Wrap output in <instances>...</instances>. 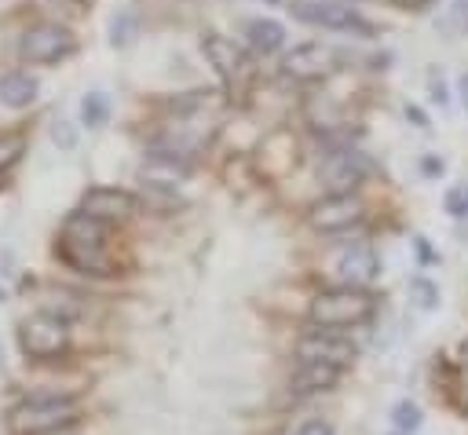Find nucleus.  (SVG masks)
I'll return each mask as SVG.
<instances>
[{"instance_id":"423d86ee","label":"nucleus","mask_w":468,"mask_h":435,"mask_svg":"<svg viewBox=\"0 0 468 435\" xmlns=\"http://www.w3.org/2000/svg\"><path fill=\"white\" fill-rule=\"evenodd\" d=\"M73 33L58 22H37L22 33V44H18V55L33 66H51L58 58H66L73 51Z\"/></svg>"},{"instance_id":"393cba45","label":"nucleus","mask_w":468,"mask_h":435,"mask_svg":"<svg viewBox=\"0 0 468 435\" xmlns=\"http://www.w3.org/2000/svg\"><path fill=\"white\" fill-rule=\"evenodd\" d=\"M453 18L461 29H468V0H453Z\"/></svg>"},{"instance_id":"9d476101","label":"nucleus","mask_w":468,"mask_h":435,"mask_svg":"<svg viewBox=\"0 0 468 435\" xmlns=\"http://www.w3.org/2000/svg\"><path fill=\"white\" fill-rule=\"evenodd\" d=\"M80 212L99 219V223H113V219H128L139 212V197L117 186H91L80 201Z\"/></svg>"},{"instance_id":"f3484780","label":"nucleus","mask_w":468,"mask_h":435,"mask_svg":"<svg viewBox=\"0 0 468 435\" xmlns=\"http://www.w3.org/2000/svg\"><path fill=\"white\" fill-rule=\"evenodd\" d=\"M135 37H139V15L132 7H121L113 15V22H110V44L113 48H128Z\"/></svg>"},{"instance_id":"412c9836","label":"nucleus","mask_w":468,"mask_h":435,"mask_svg":"<svg viewBox=\"0 0 468 435\" xmlns=\"http://www.w3.org/2000/svg\"><path fill=\"white\" fill-rule=\"evenodd\" d=\"M446 212L450 216H468V183H461V186H450L446 190Z\"/></svg>"},{"instance_id":"ddd939ff","label":"nucleus","mask_w":468,"mask_h":435,"mask_svg":"<svg viewBox=\"0 0 468 435\" xmlns=\"http://www.w3.org/2000/svg\"><path fill=\"white\" fill-rule=\"evenodd\" d=\"M336 271H340V278H344L347 285L362 289L366 281H373V278H377L380 263H377V252H373L369 245H355V249H347V252L336 260Z\"/></svg>"},{"instance_id":"f257e3e1","label":"nucleus","mask_w":468,"mask_h":435,"mask_svg":"<svg viewBox=\"0 0 468 435\" xmlns=\"http://www.w3.org/2000/svg\"><path fill=\"white\" fill-rule=\"evenodd\" d=\"M58 252L80 274H95V278L113 274V263H110V252H106V223H99L84 212H73L62 223Z\"/></svg>"},{"instance_id":"a211bd4d","label":"nucleus","mask_w":468,"mask_h":435,"mask_svg":"<svg viewBox=\"0 0 468 435\" xmlns=\"http://www.w3.org/2000/svg\"><path fill=\"white\" fill-rule=\"evenodd\" d=\"M106 117H110V99H106L102 91H88V95L80 99V121H84L88 128H102Z\"/></svg>"},{"instance_id":"f03ea898","label":"nucleus","mask_w":468,"mask_h":435,"mask_svg":"<svg viewBox=\"0 0 468 435\" xmlns=\"http://www.w3.org/2000/svg\"><path fill=\"white\" fill-rule=\"evenodd\" d=\"M80 413V402L73 395H29L7 409V428L15 435H55L69 428Z\"/></svg>"},{"instance_id":"b1692460","label":"nucleus","mask_w":468,"mask_h":435,"mask_svg":"<svg viewBox=\"0 0 468 435\" xmlns=\"http://www.w3.org/2000/svg\"><path fill=\"white\" fill-rule=\"evenodd\" d=\"M420 172L424 175H442V157H424L420 161Z\"/></svg>"},{"instance_id":"aec40b11","label":"nucleus","mask_w":468,"mask_h":435,"mask_svg":"<svg viewBox=\"0 0 468 435\" xmlns=\"http://www.w3.org/2000/svg\"><path fill=\"white\" fill-rule=\"evenodd\" d=\"M410 296H413V303H417L420 311H431V307L439 303V285H431L428 278H413V281H410Z\"/></svg>"},{"instance_id":"f8f14e48","label":"nucleus","mask_w":468,"mask_h":435,"mask_svg":"<svg viewBox=\"0 0 468 435\" xmlns=\"http://www.w3.org/2000/svg\"><path fill=\"white\" fill-rule=\"evenodd\" d=\"M329 66H333V51L325 44H300L282 62L285 77H292V80H318L329 73Z\"/></svg>"},{"instance_id":"39448f33","label":"nucleus","mask_w":468,"mask_h":435,"mask_svg":"<svg viewBox=\"0 0 468 435\" xmlns=\"http://www.w3.org/2000/svg\"><path fill=\"white\" fill-rule=\"evenodd\" d=\"M358 347L351 336H344L340 329H311L296 340V358L300 362H322V366H336V369H347L355 362Z\"/></svg>"},{"instance_id":"6e6552de","label":"nucleus","mask_w":468,"mask_h":435,"mask_svg":"<svg viewBox=\"0 0 468 435\" xmlns=\"http://www.w3.org/2000/svg\"><path fill=\"white\" fill-rule=\"evenodd\" d=\"M366 172H369V157L366 154H358V150H336V154H329L325 161H322V186L329 190V194H351L362 179H366Z\"/></svg>"},{"instance_id":"4468645a","label":"nucleus","mask_w":468,"mask_h":435,"mask_svg":"<svg viewBox=\"0 0 468 435\" xmlns=\"http://www.w3.org/2000/svg\"><path fill=\"white\" fill-rule=\"evenodd\" d=\"M344 377V369L336 366H322V362H300V369L292 373L289 380V391L292 395H318V391H329L336 387V380Z\"/></svg>"},{"instance_id":"5701e85b","label":"nucleus","mask_w":468,"mask_h":435,"mask_svg":"<svg viewBox=\"0 0 468 435\" xmlns=\"http://www.w3.org/2000/svg\"><path fill=\"white\" fill-rule=\"evenodd\" d=\"M296 435H336V431H333L329 420H307V424L296 428Z\"/></svg>"},{"instance_id":"6ab92c4d","label":"nucleus","mask_w":468,"mask_h":435,"mask_svg":"<svg viewBox=\"0 0 468 435\" xmlns=\"http://www.w3.org/2000/svg\"><path fill=\"white\" fill-rule=\"evenodd\" d=\"M391 424L399 428V435H413V431L424 424V413H420L417 402L402 398V402H395V409H391Z\"/></svg>"},{"instance_id":"7ed1b4c3","label":"nucleus","mask_w":468,"mask_h":435,"mask_svg":"<svg viewBox=\"0 0 468 435\" xmlns=\"http://www.w3.org/2000/svg\"><path fill=\"white\" fill-rule=\"evenodd\" d=\"M377 311V296L355 285H336V289H322L311 300V325L318 329H351L369 322Z\"/></svg>"},{"instance_id":"cd10ccee","label":"nucleus","mask_w":468,"mask_h":435,"mask_svg":"<svg viewBox=\"0 0 468 435\" xmlns=\"http://www.w3.org/2000/svg\"><path fill=\"white\" fill-rule=\"evenodd\" d=\"M461 362H464V366H468V340H464V344H461Z\"/></svg>"},{"instance_id":"bb28decb","label":"nucleus","mask_w":468,"mask_h":435,"mask_svg":"<svg viewBox=\"0 0 468 435\" xmlns=\"http://www.w3.org/2000/svg\"><path fill=\"white\" fill-rule=\"evenodd\" d=\"M391 4H395V7H406V11H410V7H420L424 0H391Z\"/></svg>"},{"instance_id":"1a4fd4ad","label":"nucleus","mask_w":468,"mask_h":435,"mask_svg":"<svg viewBox=\"0 0 468 435\" xmlns=\"http://www.w3.org/2000/svg\"><path fill=\"white\" fill-rule=\"evenodd\" d=\"M362 201L355 197V194H325L322 201H314L311 205V212H307V223L314 227V230H325V234H333V230H347V227H355L358 219H362Z\"/></svg>"},{"instance_id":"dca6fc26","label":"nucleus","mask_w":468,"mask_h":435,"mask_svg":"<svg viewBox=\"0 0 468 435\" xmlns=\"http://www.w3.org/2000/svg\"><path fill=\"white\" fill-rule=\"evenodd\" d=\"M245 37H249V44H252L260 55H271V51H278V48L285 44V26L274 22V18H252V22L245 26Z\"/></svg>"},{"instance_id":"a878e982","label":"nucleus","mask_w":468,"mask_h":435,"mask_svg":"<svg viewBox=\"0 0 468 435\" xmlns=\"http://www.w3.org/2000/svg\"><path fill=\"white\" fill-rule=\"evenodd\" d=\"M461 102H464V110H468V73L461 77Z\"/></svg>"},{"instance_id":"2eb2a0df","label":"nucleus","mask_w":468,"mask_h":435,"mask_svg":"<svg viewBox=\"0 0 468 435\" xmlns=\"http://www.w3.org/2000/svg\"><path fill=\"white\" fill-rule=\"evenodd\" d=\"M37 91H40L37 77H29V73H22V69L0 77V102L11 106V110H26V106H33Z\"/></svg>"},{"instance_id":"0eeeda50","label":"nucleus","mask_w":468,"mask_h":435,"mask_svg":"<svg viewBox=\"0 0 468 435\" xmlns=\"http://www.w3.org/2000/svg\"><path fill=\"white\" fill-rule=\"evenodd\" d=\"M201 51H205V58L216 66V73L223 77V84H227L230 91H245V88H249V80H252V58H249L234 40H227V37H219V33H205V37H201Z\"/></svg>"},{"instance_id":"9b49d317","label":"nucleus","mask_w":468,"mask_h":435,"mask_svg":"<svg viewBox=\"0 0 468 435\" xmlns=\"http://www.w3.org/2000/svg\"><path fill=\"white\" fill-rule=\"evenodd\" d=\"M292 18L300 22H311V26H325V29H362L369 33V26L358 22V15L336 0H292L289 4Z\"/></svg>"},{"instance_id":"20e7f679","label":"nucleus","mask_w":468,"mask_h":435,"mask_svg":"<svg viewBox=\"0 0 468 435\" xmlns=\"http://www.w3.org/2000/svg\"><path fill=\"white\" fill-rule=\"evenodd\" d=\"M18 347L29 358H58L69 347V329H66V322L58 314L37 311V314L22 318V325H18Z\"/></svg>"},{"instance_id":"4be33fe9","label":"nucleus","mask_w":468,"mask_h":435,"mask_svg":"<svg viewBox=\"0 0 468 435\" xmlns=\"http://www.w3.org/2000/svg\"><path fill=\"white\" fill-rule=\"evenodd\" d=\"M18 154H22V139L4 135V139H0V172H4V168H11V164L18 161Z\"/></svg>"}]
</instances>
